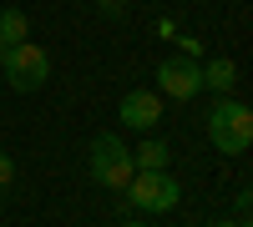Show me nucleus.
Returning a JSON list of instances; mask_svg holds the SVG:
<instances>
[{"label": "nucleus", "mask_w": 253, "mask_h": 227, "mask_svg": "<svg viewBox=\"0 0 253 227\" xmlns=\"http://www.w3.org/2000/svg\"><path fill=\"white\" fill-rule=\"evenodd\" d=\"M208 141L223 152V157H243L253 147V111L243 106V101H223L208 111Z\"/></svg>", "instance_id": "nucleus-1"}, {"label": "nucleus", "mask_w": 253, "mask_h": 227, "mask_svg": "<svg viewBox=\"0 0 253 227\" xmlns=\"http://www.w3.org/2000/svg\"><path fill=\"white\" fill-rule=\"evenodd\" d=\"M122 192H126V202H132L137 212H172L177 197H182L172 172H132V182H126Z\"/></svg>", "instance_id": "nucleus-2"}, {"label": "nucleus", "mask_w": 253, "mask_h": 227, "mask_svg": "<svg viewBox=\"0 0 253 227\" xmlns=\"http://www.w3.org/2000/svg\"><path fill=\"white\" fill-rule=\"evenodd\" d=\"M132 152L122 147V136H112V131H101L96 141H91V177L101 182L107 192H122L126 182H132Z\"/></svg>", "instance_id": "nucleus-3"}, {"label": "nucleus", "mask_w": 253, "mask_h": 227, "mask_svg": "<svg viewBox=\"0 0 253 227\" xmlns=\"http://www.w3.org/2000/svg\"><path fill=\"white\" fill-rule=\"evenodd\" d=\"M0 71H5V81L15 91H41L46 86V76H51V56L31 46V40H20V46L5 51V61H0Z\"/></svg>", "instance_id": "nucleus-4"}, {"label": "nucleus", "mask_w": 253, "mask_h": 227, "mask_svg": "<svg viewBox=\"0 0 253 227\" xmlns=\"http://www.w3.org/2000/svg\"><path fill=\"white\" fill-rule=\"evenodd\" d=\"M157 86L167 96H177V101H193L203 91V71H198V61L193 56H167L162 66H157Z\"/></svg>", "instance_id": "nucleus-5"}, {"label": "nucleus", "mask_w": 253, "mask_h": 227, "mask_svg": "<svg viewBox=\"0 0 253 227\" xmlns=\"http://www.w3.org/2000/svg\"><path fill=\"white\" fill-rule=\"evenodd\" d=\"M117 116H122V127H132V131H152L162 121V96L157 91H126Z\"/></svg>", "instance_id": "nucleus-6"}, {"label": "nucleus", "mask_w": 253, "mask_h": 227, "mask_svg": "<svg viewBox=\"0 0 253 227\" xmlns=\"http://www.w3.org/2000/svg\"><path fill=\"white\" fill-rule=\"evenodd\" d=\"M167 162H172V152H167V141H142V147L132 152V167L137 172H167Z\"/></svg>", "instance_id": "nucleus-7"}, {"label": "nucleus", "mask_w": 253, "mask_h": 227, "mask_svg": "<svg viewBox=\"0 0 253 227\" xmlns=\"http://www.w3.org/2000/svg\"><path fill=\"white\" fill-rule=\"evenodd\" d=\"M203 71V86L208 91H228V86H233V81H238V66H233V61H228V56H218V61H208V66H198Z\"/></svg>", "instance_id": "nucleus-8"}, {"label": "nucleus", "mask_w": 253, "mask_h": 227, "mask_svg": "<svg viewBox=\"0 0 253 227\" xmlns=\"http://www.w3.org/2000/svg\"><path fill=\"white\" fill-rule=\"evenodd\" d=\"M31 35V20H26V10H0V46H20V40Z\"/></svg>", "instance_id": "nucleus-9"}, {"label": "nucleus", "mask_w": 253, "mask_h": 227, "mask_svg": "<svg viewBox=\"0 0 253 227\" xmlns=\"http://www.w3.org/2000/svg\"><path fill=\"white\" fill-rule=\"evenodd\" d=\"M10 182H15V162H10L5 152H0V192H5V187H10Z\"/></svg>", "instance_id": "nucleus-10"}, {"label": "nucleus", "mask_w": 253, "mask_h": 227, "mask_svg": "<svg viewBox=\"0 0 253 227\" xmlns=\"http://www.w3.org/2000/svg\"><path fill=\"white\" fill-rule=\"evenodd\" d=\"M122 227H147V222H122Z\"/></svg>", "instance_id": "nucleus-11"}, {"label": "nucleus", "mask_w": 253, "mask_h": 227, "mask_svg": "<svg viewBox=\"0 0 253 227\" xmlns=\"http://www.w3.org/2000/svg\"><path fill=\"white\" fill-rule=\"evenodd\" d=\"M213 227H238V222H213Z\"/></svg>", "instance_id": "nucleus-12"}, {"label": "nucleus", "mask_w": 253, "mask_h": 227, "mask_svg": "<svg viewBox=\"0 0 253 227\" xmlns=\"http://www.w3.org/2000/svg\"><path fill=\"white\" fill-rule=\"evenodd\" d=\"M5 51H10V46H0V61H5Z\"/></svg>", "instance_id": "nucleus-13"}, {"label": "nucleus", "mask_w": 253, "mask_h": 227, "mask_svg": "<svg viewBox=\"0 0 253 227\" xmlns=\"http://www.w3.org/2000/svg\"><path fill=\"white\" fill-rule=\"evenodd\" d=\"M107 5H112V0H107Z\"/></svg>", "instance_id": "nucleus-14"}]
</instances>
